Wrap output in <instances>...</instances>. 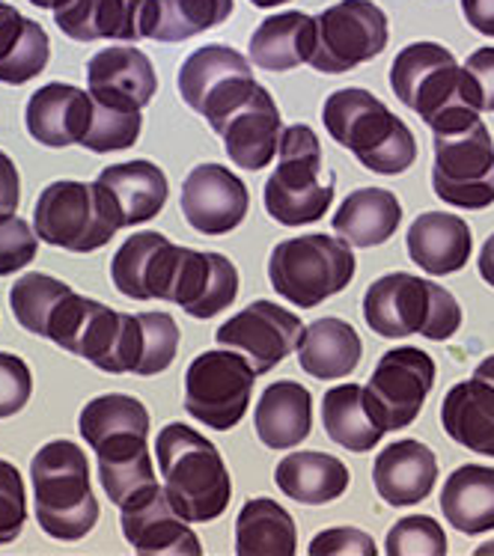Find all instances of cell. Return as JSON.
Returning a JSON list of instances; mask_svg holds the SVG:
<instances>
[{
	"label": "cell",
	"mask_w": 494,
	"mask_h": 556,
	"mask_svg": "<svg viewBox=\"0 0 494 556\" xmlns=\"http://www.w3.org/2000/svg\"><path fill=\"white\" fill-rule=\"evenodd\" d=\"M78 432L99 455V479L114 506H128L155 482L150 455V410L135 396L104 393L87 402Z\"/></svg>",
	"instance_id": "6da1fadb"
},
{
	"label": "cell",
	"mask_w": 494,
	"mask_h": 556,
	"mask_svg": "<svg viewBox=\"0 0 494 556\" xmlns=\"http://www.w3.org/2000/svg\"><path fill=\"white\" fill-rule=\"evenodd\" d=\"M391 87L396 99L432 128V135L461 128L483 114L480 90L468 68H461L453 51L438 42L405 46L393 60Z\"/></svg>",
	"instance_id": "7a4b0ae2"
},
{
	"label": "cell",
	"mask_w": 494,
	"mask_h": 556,
	"mask_svg": "<svg viewBox=\"0 0 494 556\" xmlns=\"http://www.w3.org/2000/svg\"><path fill=\"white\" fill-rule=\"evenodd\" d=\"M155 458L164 494L185 521L208 523L227 511L232 497L230 470L208 438L185 422H170L155 438Z\"/></svg>",
	"instance_id": "3957f363"
},
{
	"label": "cell",
	"mask_w": 494,
	"mask_h": 556,
	"mask_svg": "<svg viewBox=\"0 0 494 556\" xmlns=\"http://www.w3.org/2000/svg\"><path fill=\"white\" fill-rule=\"evenodd\" d=\"M322 123L340 147L355 152V159L379 176H400L417 159L411 128L369 90L349 87L331 92Z\"/></svg>",
	"instance_id": "277c9868"
},
{
	"label": "cell",
	"mask_w": 494,
	"mask_h": 556,
	"mask_svg": "<svg viewBox=\"0 0 494 556\" xmlns=\"http://www.w3.org/2000/svg\"><path fill=\"white\" fill-rule=\"evenodd\" d=\"M34 511L42 533L78 542L99 521V500L90 489V462L75 441L46 443L30 462Z\"/></svg>",
	"instance_id": "5b68a950"
},
{
	"label": "cell",
	"mask_w": 494,
	"mask_h": 556,
	"mask_svg": "<svg viewBox=\"0 0 494 556\" xmlns=\"http://www.w3.org/2000/svg\"><path fill=\"white\" fill-rule=\"evenodd\" d=\"M364 318L372 333L388 340L420 333L426 340L444 342L461 328V307L444 286L396 271L369 286Z\"/></svg>",
	"instance_id": "8992f818"
},
{
	"label": "cell",
	"mask_w": 494,
	"mask_h": 556,
	"mask_svg": "<svg viewBox=\"0 0 494 556\" xmlns=\"http://www.w3.org/2000/svg\"><path fill=\"white\" fill-rule=\"evenodd\" d=\"M325 173L322 147L311 125H289L280 135L277 167L265 182V212L283 227H304L328 215L333 203V176L319 182Z\"/></svg>",
	"instance_id": "52a82bcc"
},
{
	"label": "cell",
	"mask_w": 494,
	"mask_h": 556,
	"mask_svg": "<svg viewBox=\"0 0 494 556\" xmlns=\"http://www.w3.org/2000/svg\"><path fill=\"white\" fill-rule=\"evenodd\" d=\"M34 229L51 248L92 253L123 229L119 205L102 182H51L34 205Z\"/></svg>",
	"instance_id": "ba28073f"
},
{
	"label": "cell",
	"mask_w": 494,
	"mask_h": 556,
	"mask_svg": "<svg viewBox=\"0 0 494 556\" xmlns=\"http://www.w3.org/2000/svg\"><path fill=\"white\" fill-rule=\"evenodd\" d=\"M355 277V253L343 239L311 232L280 241L268 260V280L277 295L301 309L319 307L340 295Z\"/></svg>",
	"instance_id": "9c48e42d"
},
{
	"label": "cell",
	"mask_w": 494,
	"mask_h": 556,
	"mask_svg": "<svg viewBox=\"0 0 494 556\" xmlns=\"http://www.w3.org/2000/svg\"><path fill=\"white\" fill-rule=\"evenodd\" d=\"M432 188L456 208H489L494 203V140L483 119L435 131Z\"/></svg>",
	"instance_id": "30bf717a"
},
{
	"label": "cell",
	"mask_w": 494,
	"mask_h": 556,
	"mask_svg": "<svg viewBox=\"0 0 494 556\" xmlns=\"http://www.w3.org/2000/svg\"><path fill=\"white\" fill-rule=\"evenodd\" d=\"M256 372L232 349L203 352L185 372V410L208 429L230 432L248 414Z\"/></svg>",
	"instance_id": "8fae6325"
},
{
	"label": "cell",
	"mask_w": 494,
	"mask_h": 556,
	"mask_svg": "<svg viewBox=\"0 0 494 556\" xmlns=\"http://www.w3.org/2000/svg\"><path fill=\"white\" fill-rule=\"evenodd\" d=\"M256 87L259 84L253 80L248 58L220 42L197 48L179 68V92L185 104L208 119L212 131H218L220 123L236 114Z\"/></svg>",
	"instance_id": "7c38bea8"
},
{
	"label": "cell",
	"mask_w": 494,
	"mask_h": 556,
	"mask_svg": "<svg viewBox=\"0 0 494 556\" xmlns=\"http://www.w3.org/2000/svg\"><path fill=\"white\" fill-rule=\"evenodd\" d=\"M388 15L372 0H340L316 18L311 66L325 75H345L388 48Z\"/></svg>",
	"instance_id": "4fadbf2b"
},
{
	"label": "cell",
	"mask_w": 494,
	"mask_h": 556,
	"mask_svg": "<svg viewBox=\"0 0 494 556\" xmlns=\"http://www.w3.org/2000/svg\"><path fill=\"white\" fill-rule=\"evenodd\" d=\"M432 387H435V361L420 349L405 345L381 354L364 393L376 422L384 432H396V429H408L420 417Z\"/></svg>",
	"instance_id": "5bb4252c"
},
{
	"label": "cell",
	"mask_w": 494,
	"mask_h": 556,
	"mask_svg": "<svg viewBox=\"0 0 494 556\" xmlns=\"http://www.w3.org/2000/svg\"><path fill=\"white\" fill-rule=\"evenodd\" d=\"M301 333L304 321L292 309L277 307L271 301H253L220 325L215 340L220 349L242 354L253 372L265 375L299 349Z\"/></svg>",
	"instance_id": "9a60e30c"
},
{
	"label": "cell",
	"mask_w": 494,
	"mask_h": 556,
	"mask_svg": "<svg viewBox=\"0 0 494 556\" xmlns=\"http://www.w3.org/2000/svg\"><path fill=\"white\" fill-rule=\"evenodd\" d=\"M182 262V248L162 232L128 236L111 260V280L119 295L131 301H170L176 271Z\"/></svg>",
	"instance_id": "2e32d148"
},
{
	"label": "cell",
	"mask_w": 494,
	"mask_h": 556,
	"mask_svg": "<svg viewBox=\"0 0 494 556\" xmlns=\"http://www.w3.org/2000/svg\"><path fill=\"white\" fill-rule=\"evenodd\" d=\"M182 215L200 236H224L242 227L251 208V193L244 182L220 164H200L182 185Z\"/></svg>",
	"instance_id": "e0dca14e"
},
{
	"label": "cell",
	"mask_w": 494,
	"mask_h": 556,
	"mask_svg": "<svg viewBox=\"0 0 494 556\" xmlns=\"http://www.w3.org/2000/svg\"><path fill=\"white\" fill-rule=\"evenodd\" d=\"M54 24L75 42L150 39L155 0H58Z\"/></svg>",
	"instance_id": "ac0fdd59"
},
{
	"label": "cell",
	"mask_w": 494,
	"mask_h": 556,
	"mask_svg": "<svg viewBox=\"0 0 494 556\" xmlns=\"http://www.w3.org/2000/svg\"><path fill=\"white\" fill-rule=\"evenodd\" d=\"M87 92L107 108L143 111L159 92V75L152 60L138 48H104L87 63Z\"/></svg>",
	"instance_id": "d6986e66"
},
{
	"label": "cell",
	"mask_w": 494,
	"mask_h": 556,
	"mask_svg": "<svg viewBox=\"0 0 494 556\" xmlns=\"http://www.w3.org/2000/svg\"><path fill=\"white\" fill-rule=\"evenodd\" d=\"M123 535L138 554H170V556H200V539L188 527L179 511L173 509L164 489L152 485L147 494L123 506Z\"/></svg>",
	"instance_id": "ffe728a7"
},
{
	"label": "cell",
	"mask_w": 494,
	"mask_h": 556,
	"mask_svg": "<svg viewBox=\"0 0 494 556\" xmlns=\"http://www.w3.org/2000/svg\"><path fill=\"white\" fill-rule=\"evenodd\" d=\"M215 135L224 140V149L236 167L253 173L268 167L280 147V135H283V119H280L271 92L259 84L251 99L220 123Z\"/></svg>",
	"instance_id": "44dd1931"
},
{
	"label": "cell",
	"mask_w": 494,
	"mask_h": 556,
	"mask_svg": "<svg viewBox=\"0 0 494 556\" xmlns=\"http://www.w3.org/2000/svg\"><path fill=\"white\" fill-rule=\"evenodd\" d=\"M92 119V96L72 84H46L27 99L24 125L36 143L51 149L81 147Z\"/></svg>",
	"instance_id": "7402d4cb"
},
{
	"label": "cell",
	"mask_w": 494,
	"mask_h": 556,
	"mask_svg": "<svg viewBox=\"0 0 494 556\" xmlns=\"http://www.w3.org/2000/svg\"><path fill=\"white\" fill-rule=\"evenodd\" d=\"M236 295H239V271L224 253L182 248L170 304L182 307L188 316L212 318L220 309L232 307Z\"/></svg>",
	"instance_id": "603a6c76"
},
{
	"label": "cell",
	"mask_w": 494,
	"mask_h": 556,
	"mask_svg": "<svg viewBox=\"0 0 494 556\" xmlns=\"http://www.w3.org/2000/svg\"><path fill=\"white\" fill-rule=\"evenodd\" d=\"M438 479L435 453L420 441H396L379 453L372 467V482L384 503L417 506L423 503Z\"/></svg>",
	"instance_id": "cb8c5ba5"
},
{
	"label": "cell",
	"mask_w": 494,
	"mask_h": 556,
	"mask_svg": "<svg viewBox=\"0 0 494 556\" xmlns=\"http://www.w3.org/2000/svg\"><path fill=\"white\" fill-rule=\"evenodd\" d=\"M405 241L414 265H420L426 274L435 277L461 271L473 250L471 227L459 215H444V212H426L417 217Z\"/></svg>",
	"instance_id": "d4e9b609"
},
{
	"label": "cell",
	"mask_w": 494,
	"mask_h": 556,
	"mask_svg": "<svg viewBox=\"0 0 494 556\" xmlns=\"http://www.w3.org/2000/svg\"><path fill=\"white\" fill-rule=\"evenodd\" d=\"M253 426L268 450H292L307 441L313 429V396L299 381H275L253 410Z\"/></svg>",
	"instance_id": "484cf974"
},
{
	"label": "cell",
	"mask_w": 494,
	"mask_h": 556,
	"mask_svg": "<svg viewBox=\"0 0 494 556\" xmlns=\"http://www.w3.org/2000/svg\"><path fill=\"white\" fill-rule=\"evenodd\" d=\"M441 426L465 450L494 458V381L473 375L453 387L441 405Z\"/></svg>",
	"instance_id": "4316f807"
},
{
	"label": "cell",
	"mask_w": 494,
	"mask_h": 556,
	"mask_svg": "<svg viewBox=\"0 0 494 556\" xmlns=\"http://www.w3.org/2000/svg\"><path fill=\"white\" fill-rule=\"evenodd\" d=\"M333 232L352 248H379L403 224V205L384 188H360L343 200L333 215Z\"/></svg>",
	"instance_id": "83f0119b"
},
{
	"label": "cell",
	"mask_w": 494,
	"mask_h": 556,
	"mask_svg": "<svg viewBox=\"0 0 494 556\" xmlns=\"http://www.w3.org/2000/svg\"><path fill=\"white\" fill-rule=\"evenodd\" d=\"M96 182H102L116 200L123 227H138V224H147L152 217L162 215L167 193H170L162 167L143 159L104 167Z\"/></svg>",
	"instance_id": "f1b7e54d"
},
{
	"label": "cell",
	"mask_w": 494,
	"mask_h": 556,
	"mask_svg": "<svg viewBox=\"0 0 494 556\" xmlns=\"http://www.w3.org/2000/svg\"><path fill=\"white\" fill-rule=\"evenodd\" d=\"M316 51V18L307 12H280L251 36V60L265 72H289L311 63Z\"/></svg>",
	"instance_id": "f546056e"
},
{
	"label": "cell",
	"mask_w": 494,
	"mask_h": 556,
	"mask_svg": "<svg viewBox=\"0 0 494 556\" xmlns=\"http://www.w3.org/2000/svg\"><path fill=\"white\" fill-rule=\"evenodd\" d=\"M364 342L343 318H319L304 328L299 342L301 369L319 381H337L352 375L360 364Z\"/></svg>",
	"instance_id": "4dcf8cb0"
},
{
	"label": "cell",
	"mask_w": 494,
	"mask_h": 556,
	"mask_svg": "<svg viewBox=\"0 0 494 556\" xmlns=\"http://www.w3.org/2000/svg\"><path fill=\"white\" fill-rule=\"evenodd\" d=\"M277 489L287 497L299 500L304 506H322L331 500L343 497L349 489V467L319 450H307V453H289L275 470Z\"/></svg>",
	"instance_id": "1f68e13d"
},
{
	"label": "cell",
	"mask_w": 494,
	"mask_h": 556,
	"mask_svg": "<svg viewBox=\"0 0 494 556\" xmlns=\"http://www.w3.org/2000/svg\"><path fill=\"white\" fill-rule=\"evenodd\" d=\"M441 511L459 533L494 530V467L461 465L441 489Z\"/></svg>",
	"instance_id": "d6a6232c"
},
{
	"label": "cell",
	"mask_w": 494,
	"mask_h": 556,
	"mask_svg": "<svg viewBox=\"0 0 494 556\" xmlns=\"http://www.w3.org/2000/svg\"><path fill=\"white\" fill-rule=\"evenodd\" d=\"M299 530L280 503L268 497L248 500L236 521V554L239 556H295Z\"/></svg>",
	"instance_id": "836d02e7"
},
{
	"label": "cell",
	"mask_w": 494,
	"mask_h": 556,
	"mask_svg": "<svg viewBox=\"0 0 494 556\" xmlns=\"http://www.w3.org/2000/svg\"><path fill=\"white\" fill-rule=\"evenodd\" d=\"M322 422L328 438L349 453H369L384 438L360 384L331 387L322 399Z\"/></svg>",
	"instance_id": "e575fe53"
},
{
	"label": "cell",
	"mask_w": 494,
	"mask_h": 556,
	"mask_svg": "<svg viewBox=\"0 0 494 556\" xmlns=\"http://www.w3.org/2000/svg\"><path fill=\"white\" fill-rule=\"evenodd\" d=\"M75 289L51 274H24L10 289V307L15 321L36 337H48L60 307Z\"/></svg>",
	"instance_id": "d590c367"
},
{
	"label": "cell",
	"mask_w": 494,
	"mask_h": 556,
	"mask_svg": "<svg viewBox=\"0 0 494 556\" xmlns=\"http://www.w3.org/2000/svg\"><path fill=\"white\" fill-rule=\"evenodd\" d=\"M232 0H155V22L150 39L155 42H185L206 34L232 15Z\"/></svg>",
	"instance_id": "8d00e7d4"
},
{
	"label": "cell",
	"mask_w": 494,
	"mask_h": 556,
	"mask_svg": "<svg viewBox=\"0 0 494 556\" xmlns=\"http://www.w3.org/2000/svg\"><path fill=\"white\" fill-rule=\"evenodd\" d=\"M140 125H143L140 111H119V108H107L92 99V119L81 147L99 152V155L135 147L140 137Z\"/></svg>",
	"instance_id": "74e56055"
},
{
	"label": "cell",
	"mask_w": 494,
	"mask_h": 556,
	"mask_svg": "<svg viewBox=\"0 0 494 556\" xmlns=\"http://www.w3.org/2000/svg\"><path fill=\"white\" fill-rule=\"evenodd\" d=\"M388 556H444L447 554V535L429 515H411L391 527L388 542H384Z\"/></svg>",
	"instance_id": "f35d334b"
},
{
	"label": "cell",
	"mask_w": 494,
	"mask_h": 556,
	"mask_svg": "<svg viewBox=\"0 0 494 556\" xmlns=\"http://www.w3.org/2000/svg\"><path fill=\"white\" fill-rule=\"evenodd\" d=\"M39 236L36 229L15 215H0V277L22 271L36 260Z\"/></svg>",
	"instance_id": "ab89813d"
},
{
	"label": "cell",
	"mask_w": 494,
	"mask_h": 556,
	"mask_svg": "<svg viewBox=\"0 0 494 556\" xmlns=\"http://www.w3.org/2000/svg\"><path fill=\"white\" fill-rule=\"evenodd\" d=\"M27 521V494L18 467L0 458V547L12 545Z\"/></svg>",
	"instance_id": "60d3db41"
},
{
	"label": "cell",
	"mask_w": 494,
	"mask_h": 556,
	"mask_svg": "<svg viewBox=\"0 0 494 556\" xmlns=\"http://www.w3.org/2000/svg\"><path fill=\"white\" fill-rule=\"evenodd\" d=\"M34 396V375L18 354L0 352V420L15 417Z\"/></svg>",
	"instance_id": "b9f144b4"
},
{
	"label": "cell",
	"mask_w": 494,
	"mask_h": 556,
	"mask_svg": "<svg viewBox=\"0 0 494 556\" xmlns=\"http://www.w3.org/2000/svg\"><path fill=\"white\" fill-rule=\"evenodd\" d=\"M343 554H357V556H376L379 547L372 542V535L360 533L355 527H333L325 530L311 542V556H343Z\"/></svg>",
	"instance_id": "7bdbcfd3"
},
{
	"label": "cell",
	"mask_w": 494,
	"mask_h": 556,
	"mask_svg": "<svg viewBox=\"0 0 494 556\" xmlns=\"http://www.w3.org/2000/svg\"><path fill=\"white\" fill-rule=\"evenodd\" d=\"M465 68H468V75H471L477 90H480L483 111H494V48L473 51L471 58L465 60Z\"/></svg>",
	"instance_id": "ee69618b"
},
{
	"label": "cell",
	"mask_w": 494,
	"mask_h": 556,
	"mask_svg": "<svg viewBox=\"0 0 494 556\" xmlns=\"http://www.w3.org/2000/svg\"><path fill=\"white\" fill-rule=\"evenodd\" d=\"M27 24H30V18H24L15 7L0 0V63L10 58L12 48L22 42V36L27 34Z\"/></svg>",
	"instance_id": "f6af8a7d"
},
{
	"label": "cell",
	"mask_w": 494,
	"mask_h": 556,
	"mask_svg": "<svg viewBox=\"0 0 494 556\" xmlns=\"http://www.w3.org/2000/svg\"><path fill=\"white\" fill-rule=\"evenodd\" d=\"M22 200V179L7 152H0V215H15Z\"/></svg>",
	"instance_id": "bcb514c9"
},
{
	"label": "cell",
	"mask_w": 494,
	"mask_h": 556,
	"mask_svg": "<svg viewBox=\"0 0 494 556\" xmlns=\"http://www.w3.org/2000/svg\"><path fill=\"white\" fill-rule=\"evenodd\" d=\"M461 12L473 30L494 39V0H461Z\"/></svg>",
	"instance_id": "7dc6e473"
},
{
	"label": "cell",
	"mask_w": 494,
	"mask_h": 556,
	"mask_svg": "<svg viewBox=\"0 0 494 556\" xmlns=\"http://www.w3.org/2000/svg\"><path fill=\"white\" fill-rule=\"evenodd\" d=\"M480 277L494 289V236L485 239L483 253H480Z\"/></svg>",
	"instance_id": "c3c4849f"
},
{
	"label": "cell",
	"mask_w": 494,
	"mask_h": 556,
	"mask_svg": "<svg viewBox=\"0 0 494 556\" xmlns=\"http://www.w3.org/2000/svg\"><path fill=\"white\" fill-rule=\"evenodd\" d=\"M253 7H259V10H271V7H280V3H289V0H251Z\"/></svg>",
	"instance_id": "681fc988"
},
{
	"label": "cell",
	"mask_w": 494,
	"mask_h": 556,
	"mask_svg": "<svg viewBox=\"0 0 494 556\" xmlns=\"http://www.w3.org/2000/svg\"><path fill=\"white\" fill-rule=\"evenodd\" d=\"M34 7H39V10H54L58 7V0H30Z\"/></svg>",
	"instance_id": "f907efd6"
},
{
	"label": "cell",
	"mask_w": 494,
	"mask_h": 556,
	"mask_svg": "<svg viewBox=\"0 0 494 556\" xmlns=\"http://www.w3.org/2000/svg\"><path fill=\"white\" fill-rule=\"evenodd\" d=\"M477 554H480V556H483V554H494V542H492V545L480 547V551H477Z\"/></svg>",
	"instance_id": "816d5d0a"
}]
</instances>
